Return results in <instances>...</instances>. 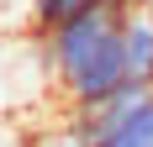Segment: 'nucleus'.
<instances>
[{"label":"nucleus","instance_id":"obj_1","mask_svg":"<svg viewBox=\"0 0 153 147\" xmlns=\"http://www.w3.org/2000/svg\"><path fill=\"white\" fill-rule=\"evenodd\" d=\"M132 11V0H95L85 16L63 21V26L42 32V58L53 84L63 89V100L85 110L127 89L122 68V21Z\"/></svg>","mask_w":153,"mask_h":147},{"label":"nucleus","instance_id":"obj_2","mask_svg":"<svg viewBox=\"0 0 153 147\" xmlns=\"http://www.w3.org/2000/svg\"><path fill=\"white\" fill-rule=\"evenodd\" d=\"M95 0H27V16H32V32L42 37V32L63 26V21H74V16H85Z\"/></svg>","mask_w":153,"mask_h":147}]
</instances>
